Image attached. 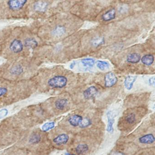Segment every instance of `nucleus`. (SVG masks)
<instances>
[{"label":"nucleus","mask_w":155,"mask_h":155,"mask_svg":"<svg viewBox=\"0 0 155 155\" xmlns=\"http://www.w3.org/2000/svg\"><path fill=\"white\" fill-rule=\"evenodd\" d=\"M68 79L63 76H56L50 79L48 84L50 87L54 88H61L67 85Z\"/></svg>","instance_id":"f257e3e1"},{"label":"nucleus","mask_w":155,"mask_h":155,"mask_svg":"<svg viewBox=\"0 0 155 155\" xmlns=\"http://www.w3.org/2000/svg\"><path fill=\"white\" fill-rule=\"evenodd\" d=\"M28 1L24 0L9 1L7 2V5L11 11H17L20 10L26 5Z\"/></svg>","instance_id":"f03ea898"},{"label":"nucleus","mask_w":155,"mask_h":155,"mask_svg":"<svg viewBox=\"0 0 155 155\" xmlns=\"http://www.w3.org/2000/svg\"><path fill=\"white\" fill-rule=\"evenodd\" d=\"M24 44L20 40L15 39L11 42L9 45V49L15 54L20 53L23 51Z\"/></svg>","instance_id":"7ed1b4c3"},{"label":"nucleus","mask_w":155,"mask_h":155,"mask_svg":"<svg viewBox=\"0 0 155 155\" xmlns=\"http://www.w3.org/2000/svg\"><path fill=\"white\" fill-rule=\"evenodd\" d=\"M105 85L106 87H111L117 82V78L113 72H109L105 76Z\"/></svg>","instance_id":"20e7f679"},{"label":"nucleus","mask_w":155,"mask_h":155,"mask_svg":"<svg viewBox=\"0 0 155 155\" xmlns=\"http://www.w3.org/2000/svg\"><path fill=\"white\" fill-rule=\"evenodd\" d=\"M98 92V90L96 87L91 86L84 91L83 94L85 98L87 99H91L95 97L97 94Z\"/></svg>","instance_id":"39448f33"},{"label":"nucleus","mask_w":155,"mask_h":155,"mask_svg":"<svg viewBox=\"0 0 155 155\" xmlns=\"http://www.w3.org/2000/svg\"><path fill=\"white\" fill-rule=\"evenodd\" d=\"M48 5V3L47 2L38 1L34 3L33 9L38 12H43L47 10Z\"/></svg>","instance_id":"423d86ee"},{"label":"nucleus","mask_w":155,"mask_h":155,"mask_svg":"<svg viewBox=\"0 0 155 155\" xmlns=\"http://www.w3.org/2000/svg\"><path fill=\"white\" fill-rule=\"evenodd\" d=\"M68 140L69 136L67 134H61L55 137L53 141L56 145L60 146L66 144Z\"/></svg>","instance_id":"0eeeda50"},{"label":"nucleus","mask_w":155,"mask_h":155,"mask_svg":"<svg viewBox=\"0 0 155 155\" xmlns=\"http://www.w3.org/2000/svg\"><path fill=\"white\" fill-rule=\"evenodd\" d=\"M155 140V137L152 134H147L142 136L139 139V141L141 144H150L154 143Z\"/></svg>","instance_id":"6e6552de"},{"label":"nucleus","mask_w":155,"mask_h":155,"mask_svg":"<svg viewBox=\"0 0 155 155\" xmlns=\"http://www.w3.org/2000/svg\"><path fill=\"white\" fill-rule=\"evenodd\" d=\"M82 117L80 115H74L70 117L68 119V122L71 126L74 127L79 126L82 120Z\"/></svg>","instance_id":"1a4fd4ad"},{"label":"nucleus","mask_w":155,"mask_h":155,"mask_svg":"<svg viewBox=\"0 0 155 155\" xmlns=\"http://www.w3.org/2000/svg\"><path fill=\"white\" fill-rule=\"evenodd\" d=\"M116 10L114 9H111L102 15V19L105 21L112 20L116 18Z\"/></svg>","instance_id":"9d476101"},{"label":"nucleus","mask_w":155,"mask_h":155,"mask_svg":"<svg viewBox=\"0 0 155 155\" xmlns=\"http://www.w3.org/2000/svg\"><path fill=\"white\" fill-rule=\"evenodd\" d=\"M137 79V77L136 76H127L125 79V81H124V85H125V87L128 90H130L132 89L133 87V84L134 82L136 81Z\"/></svg>","instance_id":"9b49d317"},{"label":"nucleus","mask_w":155,"mask_h":155,"mask_svg":"<svg viewBox=\"0 0 155 155\" xmlns=\"http://www.w3.org/2000/svg\"><path fill=\"white\" fill-rule=\"evenodd\" d=\"M24 71L23 67L21 65L13 66L10 70V73L12 76H18L21 75Z\"/></svg>","instance_id":"f8f14e48"},{"label":"nucleus","mask_w":155,"mask_h":155,"mask_svg":"<svg viewBox=\"0 0 155 155\" xmlns=\"http://www.w3.org/2000/svg\"><path fill=\"white\" fill-rule=\"evenodd\" d=\"M141 59V57L139 54L137 53H132L129 54L127 58V60L129 63L135 64L139 62Z\"/></svg>","instance_id":"ddd939ff"},{"label":"nucleus","mask_w":155,"mask_h":155,"mask_svg":"<svg viewBox=\"0 0 155 155\" xmlns=\"http://www.w3.org/2000/svg\"><path fill=\"white\" fill-rule=\"evenodd\" d=\"M107 116L108 118V126L107 128V131L110 133L113 132L114 129H113V125L114 124L115 120L113 117V115L111 111H109L107 113Z\"/></svg>","instance_id":"4468645a"},{"label":"nucleus","mask_w":155,"mask_h":155,"mask_svg":"<svg viewBox=\"0 0 155 155\" xmlns=\"http://www.w3.org/2000/svg\"><path fill=\"white\" fill-rule=\"evenodd\" d=\"M24 46L31 49H34L38 46V41L32 38H27L24 41Z\"/></svg>","instance_id":"2eb2a0df"},{"label":"nucleus","mask_w":155,"mask_h":155,"mask_svg":"<svg viewBox=\"0 0 155 155\" xmlns=\"http://www.w3.org/2000/svg\"><path fill=\"white\" fill-rule=\"evenodd\" d=\"M68 103V100L67 99H59L55 101V107L56 108L59 110H63L67 106Z\"/></svg>","instance_id":"dca6fc26"},{"label":"nucleus","mask_w":155,"mask_h":155,"mask_svg":"<svg viewBox=\"0 0 155 155\" xmlns=\"http://www.w3.org/2000/svg\"><path fill=\"white\" fill-rule=\"evenodd\" d=\"M154 60V56L151 54H147L141 58V62L144 65L150 66L153 63Z\"/></svg>","instance_id":"f3484780"},{"label":"nucleus","mask_w":155,"mask_h":155,"mask_svg":"<svg viewBox=\"0 0 155 155\" xmlns=\"http://www.w3.org/2000/svg\"><path fill=\"white\" fill-rule=\"evenodd\" d=\"M66 31L65 28L63 26H58L52 30V35L55 37H60L65 33Z\"/></svg>","instance_id":"a211bd4d"},{"label":"nucleus","mask_w":155,"mask_h":155,"mask_svg":"<svg viewBox=\"0 0 155 155\" xmlns=\"http://www.w3.org/2000/svg\"><path fill=\"white\" fill-rule=\"evenodd\" d=\"M89 149L88 145L86 144H79L76 148V151L78 155H82L86 153Z\"/></svg>","instance_id":"6ab92c4d"},{"label":"nucleus","mask_w":155,"mask_h":155,"mask_svg":"<svg viewBox=\"0 0 155 155\" xmlns=\"http://www.w3.org/2000/svg\"><path fill=\"white\" fill-rule=\"evenodd\" d=\"M41 140V137L40 134L34 133L30 137L29 142L31 144H37L39 143Z\"/></svg>","instance_id":"aec40b11"},{"label":"nucleus","mask_w":155,"mask_h":155,"mask_svg":"<svg viewBox=\"0 0 155 155\" xmlns=\"http://www.w3.org/2000/svg\"><path fill=\"white\" fill-rule=\"evenodd\" d=\"M55 123L53 122H48L45 123L43 126H42V130L44 132H47L51 130L54 128L55 127Z\"/></svg>","instance_id":"412c9836"},{"label":"nucleus","mask_w":155,"mask_h":155,"mask_svg":"<svg viewBox=\"0 0 155 155\" xmlns=\"http://www.w3.org/2000/svg\"><path fill=\"white\" fill-rule=\"evenodd\" d=\"M81 63L85 67H88L91 68L94 66L95 63V61L93 59L86 58L83 59L81 60Z\"/></svg>","instance_id":"4be33fe9"},{"label":"nucleus","mask_w":155,"mask_h":155,"mask_svg":"<svg viewBox=\"0 0 155 155\" xmlns=\"http://www.w3.org/2000/svg\"><path fill=\"white\" fill-rule=\"evenodd\" d=\"M97 66L101 70L104 71L108 68L109 64L106 61H98L97 62Z\"/></svg>","instance_id":"5701e85b"},{"label":"nucleus","mask_w":155,"mask_h":155,"mask_svg":"<svg viewBox=\"0 0 155 155\" xmlns=\"http://www.w3.org/2000/svg\"><path fill=\"white\" fill-rule=\"evenodd\" d=\"M91 124V121L88 118H84L82 119L79 126L81 128L87 127L90 126Z\"/></svg>","instance_id":"b1692460"},{"label":"nucleus","mask_w":155,"mask_h":155,"mask_svg":"<svg viewBox=\"0 0 155 155\" xmlns=\"http://www.w3.org/2000/svg\"><path fill=\"white\" fill-rule=\"evenodd\" d=\"M104 42H105V41H104V38H98L94 39L92 41V43L94 46L97 47V46L102 45Z\"/></svg>","instance_id":"393cba45"},{"label":"nucleus","mask_w":155,"mask_h":155,"mask_svg":"<svg viewBox=\"0 0 155 155\" xmlns=\"http://www.w3.org/2000/svg\"><path fill=\"white\" fill-rule=\"evenodd\" d=\"M126 120L129 124H133L136 121V116L133 113H130L126 117Z\"/></svg>","instance_id":"a878e982"},{"label":"nucleus","mask_w":155,"mask_h":155,"mask_svg":"<svg viewBox=\"0 0 155 155\" xmlns=\"http://www.w3.org/2000/svg\"><path fill=\"white\" fill-rule=\"evenodd\" d=\"M8 114V110L7 109L3 108L0 110V119L4 118Z\"/></svg>","instance_id":"bb28decb"},{"label":"nucleus","mask_w":155,"mask_h":155,"mask_svg":"<svg viewBox=\"0 0 155 155\" xmlns=\"http://www.w3.org/2000/svg\"><path fill=\"white\" fill-rule=\"evenodd\" d=\"M8 90L5 87H0V97L5 96L8 93Z\"/></svg>","instance_id":"cd10ccee"},{"label":"nucleus","mask_w":155,"mask_h":155,"mask_svg":"<svg viewBox=\"0 0 155 155\" xmlns=\"http://www.w3.org/2000/svg\"><path fill=\"white\" fill-rule=\"evenodd\" d=\"M109 155H125V154L120 151H115L111 152Z\"/></svg>","instance_id":"c85d7f7f"},{"label":"nucleus","mask_w":155,"mask_h":155,"mask_svg":"<svg viewBox=\"0 0 155 155\" xmlns=\"http://www.w3.org/2000/svg\"><path fill=\"white\" fill-rule=\"evenodd\" d=\"M149 83L151 86H154L155 84V78L154 77L150 78L149 80Z\"/></svg>","instance_id":"c756f323"},{"label":"nucleus","mask_w":155,"mask_h":155,"mask_svg":"<svg viewBox=\"0 0 155 155\" xmlns=\"http://www.w3.org/2000/svg\"><path fill=\"white\" fill-rule=\"evenodd\" d=\"M75 64H76V62H75V61H73V62H72L70 65V68L72 69L74 68V66H75Z\"/></svg>","instance_id":"7c9ffc66"},{"label":"nucleus","mask_w":155,"mask_h":155,"mask_svg":"<svg viewBox=\"0 0 155 155\" xmlns=\"http://www.w3.org/2000/svg\"><path fill=\"white\" fill-rule=\"evenodd\" d=\"M65 155H75V154H71L70 153H66Z\"/></svg>","instance_id":"2f4dec72"}]
</instances>
